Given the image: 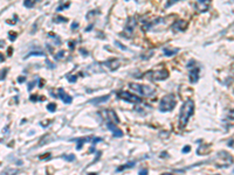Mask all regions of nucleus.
<instances>
[{
	"label": "nucleus",
	"mask_w": 234,
	"mask_h": 175,
	"mask_svg": "<svg viewBox=\"0 0 234 175\" xmlns=\"http://www.w3.org/2000/svg\"><path fill=\"white\" fill-rule=\"evenodd\" d=\"M194 111V102L192 99H186L185 103L183 104L182 109H180V115H179V125L180 127H185L190 117L192 116Z\"/></svg>",
	"instance_id": "f257e3e1"
},
{
	"label": "nucleus",
	"mask_w": 234,
	"mask_h": 175,
	"mask_svg": "<svg viewBox=\"0 0 234 175\" xmlns=\"http://www.w3.org/2000/svg\"><path fill=\"white\" fill-rule=\"evenodd\" d=\"M130 90H132L134 92H136L137 95L139 96H144V97H150L156 92V89L153 86H150V85H143V84H135V83H130L129 84Z\"/></svg>",
	"instance_id": "f03ea898"
},
{
	"label": "nucleus",
	"mask_w": 234,
	"mask_h": 175,
	"mask_svg": "<svg viewBox=\"0 0 234 175\" xmlns=\"http://www.w3.org/2000/svg\"><path fill=\"white\" fill-rule=\"evenodd\" d=\"M176 106V98L173 95H165L159 103V111L169 112Z\"/></svg>",
	"instance_id": "7ed1b4c3"
},
{
	"label": "nucleus",
	"mask_w": 234,
	"mask_h": 175,
	"mask_svg": "<svg viewBox=\"0 0 234 175\" xmlns=\"http://www.w3.org/2000/svg\"><path fill=\"white\" fill-rule=\"evenodd\" d=\"M144 77L150 78L151 81H163L169 77V71L166 69H159V70H150L144 74Z\"/></svg>",
	"instance_id": "20e7f679"
},
{
	"label": "nucleus",
	"mask_w": 234,
	"mask_h": 175,
	"mask_svg": "<svg viewBox=\"0 0 234 175\" xmlns=\"http://www.w3.org/2000/svg\"><path fill=\"white\" fill-rule=\"evenodd\" d=\"M116 96L118 97V98H121V99L127 100V102H129V103H134V104L142 102V98H140V97L136 96V95H132V94H130V92H127V91H118Z\"/></svg>",
	"instance_id": "39448f33"
},
{
	"label": "nucleus",
	"mask_w": 234,
	"mask_h": 175,
	"mask_svg": "<svg viewBox=\"0 0 234 175\" xmlns=\"http://www.w3.org/2000/svg\"><path fill=\"white\" fill-rule=\"evenodd\" d=\"M136 25H137V21L135 18H130L127 21V26H125V29H124V35H127L128 37H131L134 35V32H135V28H136Z\"/></svg>",
	"instance_id": "423d86ee"
},
{
	"label": "nucleus",
	"mask_w": 234,
	"mask_h": 175,
	"mask_svg": "<svg viewBox=\"0 0 234 175\" xmlns=\"http://www.w3.org/2000/svg\"><path fill=\"white\" fill-rule=\"evenodd\" d=\"M101 113H102V116L106 119V121H111V123H114V124H116V125L119 123L118 118H117V115H116L113 110H103Z\"/></svg>",
	"instance_id": "0eeeda50"
},
{
	"label": "nucleus",
	"mask_w": 234,
	"mask_h": 175,
	"mask_svg": "<svg viewBox=\"0 0 234 175\" xmlns=\"http://www.w3.org/2000/svg\"><path fill=\"white\" fill-rule=\"evenodd\" d=\"M101 65L105 67L108 70H116L117 68H118V65H119V61L116 60V58H111V60H109V61H104V62H102Z\"/></svg>",
	"instance_id": "6e6552de"
},
{
	"label": "nucleus",
	"mask_w": 234,
	"mask_h": 175,
	"mask_svg": "<svg viewBox=\"0 0 234 175\" xmlns=\"http://www.w3.org/2000/svg\"><path fill=\"white\" fill-rule=\"evenodd\" d=\"M210 1H207V0H199L195 3L194 7L198 12H207L210 8Z\"/></svg>",
	"instance_id": "1a4fd4ad"
},
{
	"label": "nucleus",
	"mask_w": 234,
	"mask_h": 175,
	"mask_svg": "<svg viewBox=\"0 0 234 175\" xmlns=\"http://www.w3.org/2000/svg\"><path fill=\"white\" fill-rule=\"evenodd\" d=\"M105 125H106V127H108V130H110L111 132H113L114 137H117V138L123 137V132H122V130L117 128V127H116V124H114V123H111V121H105Z\"/></svg>",
	"instance_id": "9d476101"
},
{
	"label": "nucleus",
	"mask_w": 234,
	"mask_h": 175,
	"mask_svg": "<svg viewBox=\"0 0 234 175\" xmlns=\"http://www.w3.org/2000/svg\"><path fill=\"white\" fill-rule=\"evenodd\" d=\"M199 73H200V68L199 67H194L192 68L191 73H190V82L191 83H197L199 79Z\"/></svg>",
	"instance_id": "9b49d317"
},
{
	"label": "nucleus",
	"mask_w": 234,
	"mask_h": 175,
	"mask_svg": "<svg viewBox=\"0 0 234 175\" xmlns=\"http://www.w3.org/2000/svg\"><path fill=\"white\" fill-rule=\"evenodd\" d=\"M109 98H110L109 95H105V96H102V97H96V98H93V99L89 100V104H94V105L103 104L106 100H109Z\"/></svg>",
	"instance_id": "f8f14e48"
},
{
	"label": "nucleus",
	"mask_w": 234,
	"mask_h": 175,
	"mask_svg": "<svg viewBox=\"0 0 234 175\" xmlns=\"http://www.w3.org/2000/svg\"><path fill=\"white\" fill-rule=\"evenodd\" d=\"M59 97L62 99V102H63L64 104H70L71 100H73V98H71L69 95H67L64 92L63 89H59Z\"/></svg>",
	"instance_id": "ddd939ff"
},
{
	"label": "nucleus",
	"mask_w": 234,
	"mask_h": 175,
	"mask_svg": "<svg viewBox=\"0 0 234 175\" xmlns=\"http://www.w3.org/2000/svg\"><path fill=\"white\" fill-rule=\"evenodd\" d=\"M187 27V22L186 21H183V20H177L173 25H172V28L176 30H185V28Z\"/></svg>",
	"instance_id": "4468645a"
},
{
	"label": "nucleus",
	"mask_w": 234,
	"mask_h": 175,
	"mask_svg": "<svg viewBox=\"0 0 234 175\" xmlns=\"http://www.w3.org/2000/svg\"><path fill=\"white\" fill-rule=\"evenodd\" d=\"M30 56H45V53H43L42 50H40L39 48H37V50H34V51L32 50L29 54H27L24 58H28V57H30Z\"/></svg>",
	"instance_id": "2eb2a0df"
},
{
	"label": "nucleus",
	"mask_w": 234,
	"mask_h": 175,
	"mask_svg": "<svg viewBox=\"0 0 234 175\" xmlns=\"http://www.w3.org/2000/svg\"><path fill=\"white\" fill-rule=\"evenodd\" d=\"M163 53H164L165 56H173V55H176V54H178V53H179V49L164 48V49H163Z\"/></svg>",
	"instance_id": "dca6fc26"
},
{
	"label": "nucleus",
	"mask_w": 234,
	"mask_h": 175,
	"mask_svg": "<svg viewBox=\"0 0 234 175\" xmlns=\"http://www.w3.org/2000/svg\"><path fill=\"white\" fill-rule=\"evenodd\" d=\"M19 173L18 169H13V168H7L5 170L0 173V175H16Z\"/></svg>",
	"instance_id": "f3484780"
},
{
	"label": "nucleus",
	"mask_w": 234,
	"mask_h": 175,
	"mask_svg": "<svg viewBox=\"0 0 234 175\" xmlns=\"http://www.w3.org/2000/svg\"><path fill=\"white\" fill-rule=\"evenodd\" d=\"M135 165H136V162H135V161H132V162H129V163H125V165H123V166H119L118 168L116 169V172H122V170H124V169H127V168L134 167Z\"/></svg>",
	"instance_id": "a211bd4d"
},
{
	"label": "nucleus",
	"mask_w": 234,
	"mask_h": 175,
	"mask_svg": "<svg viewBox=\"0 0 234 175\" xmlns=\"http://www.w3.org/2000/svg\"><path fill=\"white\" fill-rule=\"evenodd\" d=\"M62 159H64V160H67V161H75V159H76V157L74 155V154H63L62 155Z\"/></svg>",
	"instance_id": "6ab92c4d"
},
{
	"label": "nucleus",
	"mask_w": 234,
	"mask_h": 175,
	"mask_svg": "<svg viewBox=\"0 0 234 175\" xmlns=\"http://www.w3.org/2000/svg\"><path fill=\"white\" fill-rule=\"evenodd\" d=\"M47 110H48L49 112H54L55 110H56V104H55V103L48 104V105H47Z\"/></svg>",
	"instance_id": "aec40b11"
},
{
	"label": "nucleus",
	"mask_w": 234,
	"mask_h": 175,
	"mask_svg": "<svg viewBox=\"0 0 234 175\" xmlns=\"http://www.w3.org/2000/svg\"><path fill=\"white\" fill-rule=\"evenodd\" d=\"M24 6L27 7V8H32L34 6V1H30V0H27V1H24Z\"/></svg>",
	"instance_id": "412c9836"
},
{
	"label": "nucleus",
	"mask_w": 234,
	"mask_h": 175,
	"mask_svg": "<svg viewBox=\"0 0 234 175\" xmlns=\"http://www.w3.org/2000/svg\"><path fill=\"white\" fill-rule=\"evenodd\" d=\"M67 79H68L69 82H71V83H75L76 79H77V77H76V76H73V75H71V76H67Z\"/></svg>",
	"instance_id": "4be33fe9"
},
{
	"label": "nucleus",
	"mask_w": 234,
	"mask_h": 175,
	"mask_svg": "<svg viewBox=\"0 0 234 175\" xmlns=\"http://www.w3.org/2000/svg\"><path fill=\"white\" fill-rule=\"evenodd\" d=\"M63 55H64V51H63V50H61V51H59L58 54L55 55V58H56V60H60V58L62 57Z\"/></svg>",
	"instance_id": "5701e85b"
},
{
	"label": "nucleus",
	"mask_w": 234,
	"mask_h": 175,
	"mask_svg": "<svg viewBox=\"0 0 234 175\" xmlns=\"http://www.w3.org/2000/svg\"><path fill=\"white\" fill-rule=\"evenodd\" d=\"M115 45H116V46H118V47L122 49V50H127V48H125V46H123L121 42H119V41H116Z\"/></svg>",
	"instance_id": "b1692460"
},
{
	"label": "nucleus",
	"mask_w": 234,
	"mask_h": 175,
	"mask_svg": "<svg viewBox=\"0 0 234 175\" xmlns=\"http://www.w3.org/2000/svg\"><path fill=\"white\" fill-rule=\"evenodd\" d=\"M15 37H16V34L13 33V32H11V33H9V40L13 41V40H15Z\"/></svg>",
	"instance_id": "393cba45"
},
{
	"label": "nucleus",
	"mask_w": 234,
	"mask_h": 175,
	"mask_svg": "<svg viewBox=\"0 0 234 175\" xmlns=\"http://www.w3.org/2000/svg\"><path fill=\"white\" fill-rule=\"evenodd\" d=\"M148 170L146 169H142V170H139V173H138V175H148Z\"/></svg>",
	"instance_id": "a878e982"
},
{
	"label": "nucleus",
	"mask_w": 234,
	"mask_h": 175,
	"mask_svg": "<svg viewBox=\"0 0 234 175\" xmlns=\"http://www.w3.org/2000/svg\"><path fill=\"white\" fill-rule=\"evenodd\" d=\"M228 118H229V119H234V110L229 111V113H228Z\"/></svg>",
	"instance_id": "bb28decb"
},
{
	"label": "nucleus",
	"mask_w": 234,
	"mask_h": 175,
	"mask_svg": "<svg viewBox=\"0 0 234 175\" xmlns=\"http://www.w3.org/2000/svg\"><path fill=\"white\" fill-rule=\"evenodd\" d=\"M69 6V4H66V5H62V6H60V7H58V11L60 12V11H62L63 8H66V7H68Z\"/></svg>",
	"instance_id": "cd10ccee"
},
{
	"label": "nucleus",
	"mask_w": 234,
	"mask_h": 175,
	"mask_svg": "<svg viewBox=\"0 0 234 175\" xmlns=\"http://www.w3.org/2000/svg\"><path fill=\"white\" fill-rule=\"evenodd\" d=\"M77 27H79V24H77L76 21H74L73 24H71V29H76Z\"/></svg>",
	"instance_id": "c85d7f7f"
},
{
	"label": "nucleus",
	"mask_w": 234,
	"mask_h": 175,
	"mask_svg": "<svg viewBox=\"0 0 234 175\" xmlns=\"http://www.w3.org/2000/svg\"><path fill=\"white\" fill-rule=\"evenodd\" d=\"M56 22H60V21H63V22H66L67 21V19L66 18H56V20H55Z\"/></svg>",
	"instance_id": "c756f323"
},
{
	"label": "nucleus",
	"mask_w": 234,
	"mask_h": 175,
	"mask_svg": "<svg viewBox=\"0 0 234 175\" xmlns=\"http://www.w3.org/2000/svg\"><path fill=\"white\" fill-rule=\"evenodd\" d=\"M183 152H184V153H189L190 152V146H185V147L183 148Z\"/></svg>",
	"instance_id": "7c9ffc66"
},
{
	"label": "nucleus",
	"mask_w": 234,
	"mask_h": 175,
	"mask_svg": "<svg viewBox=\"0 0 234 175\" xmlns=\"http://www.w3.org/2000/svg\"><path fill=\"white\" fill-rule=\"evenodd\" d=\"M100 141H102V138H94V139H93V142H94V144H96V142H100Z\"/></svg>",
	"instance_id": "2f4dec72"
},
{
	"label": "nucleus",
	"mask_w": 234,
	"mask_h": 175,
	"mask_svg": "<svg viewBox=\"0 0 234 175\" xmlns=\"http://www.w3.org/2000/svg\"><path fill=\"white\" fill-rule=\"evenodd\" d=\"M35 82H37V81H35ZM35 82H30L29 85H28V90H32V88L34 86V84H35Z\"/></svg>",
	"instance_id": "473e14b6"
},
{
	"label": "nucleus",
	"mask_w": 234,
	"mask_h": 175,
	"mask_svg": "<svg viewBox=\"0 0 234 175\" xmlns=\"http://www.w3.org/2000/svg\"><path fill=\"white\" fill-rule=\"evenodd\" d=\"M49 155H50V153H47V154H45V155H41V157H40V158H41V159H42V160H45L46 158H48V157H49Z\"/></svg>",
	"instance_id": "72a5a7b5"
},
{
	"label": "nucleus",
	"mask_w": 234,
	"mask_h": 175,
	"mask_svg": "<svg viewBox=\"0 0 234 175\" xmlns=\"http://www.w3.org/2000/svg\"><path fill=\"white\" fill-rule=\"evenodd\" d=\"M38 99H40V98H38L37 96H30V100H38ZM41 100H43V99H41Z\"/></svg>",
	"instance_id": "f704fd0d"
},
{
	"label": "nucleus",
	"mask_w": 234,
	"mask_h": 175,
	"mask_svg": "<svg viewBox=\"0 0 234 175\" xmlns=\"http://www.w3.org/2000/svg\"><path fill=\"white\" fill-rule=\"evenodd\" d=\"M176 3H177V1H170V3L166 4V7H170L171 5H173V4H176Z\"/></svg>",
	"instance_id": "c9c22d12"
},
{
	"label": "nucleus",
	"mask_w": 234,
	"mask_h": 175,
	"mask_svg": "<svg viewBox=\"0 0 234 175\" xmlns=\"http://www.w3.org/2000/svg\"><path fill=\"white\" fill-rule=\"evenodd\" d=\"M18 81L20 82V83H21V82H25V81H26V78H25V77H19Z\"/></svg>",
	"instance_id": "e433bc0d"
},
{
	"label": "nucleus",
	"mask_w": 234,
	"mask_h": 175,
	"mask_svg": "<svg viewBox=\"0 0 234 175\" xmlns=\"http://www.w3.org/2000/svg\"><path fill=\"white\" fill-rule=\"evenodd\" d=\"M74 46H75V42H69V47H70V48H71V49H73V47H74Z\"/></svg>",
	"instance_id": "4c0bfd02"
},
{
	"label": "nucleus",
	"mask_w": 234,
	"mask_h": 175,
	"mask_svg": "<svg viewBox=\"0 0 234 175\" xmlns=\"http://www.w3.org/2000/svg\"><path fill=\"white\" fill-rule=\"evenodd\" d=\"M81 53H82V54H87V51H85L84 49H81Z\"/></svg>",
	"instance_id": "58836bf2"
},
{
	"label": "nucleus",
	"mask_w": 234,
	"mask_h": 175,
	"mask_svg": "<svg viewBox=\"0 0 234 175\" xmlns=\"http://www.w3.org/2000/svg\"><path fill=\"white\" fill-rule=\"evenodd\" d=\"M3 61H4V58H3V55L0 54V62H3Z\"/></svg>",
	"instance_id": "ea45409f"
},
{
	"label": "nucleus",
	"mask_w": 234,
	"mask_h": 175,
	"mask_svg": "<svg viewBox=\"0 0 234 175\" xmlns=\"http://www.w3.org/2000/svg\"><path fill=\"white\" fill-rule=\"evenodd\" d=\"M163 175H172L171 173H165V174H163Z\"/></svg>",
	"instance_id": "a19ab883"
},
{
	"label": "nucleus",
	"mask_w": 234,
	"mask_h": 175,
	"mask_svg": "<svg viewBox=\"0 0 234 175\" xmlns=\"http://www.w3.org/2000/svg\"><path fill=\"white\" fill-rule=\"evenodd\" d=\"M215 175H219V174H215Z\"/></svg>",
	"instance_id": "79ce46f5"
}]
</instances>
